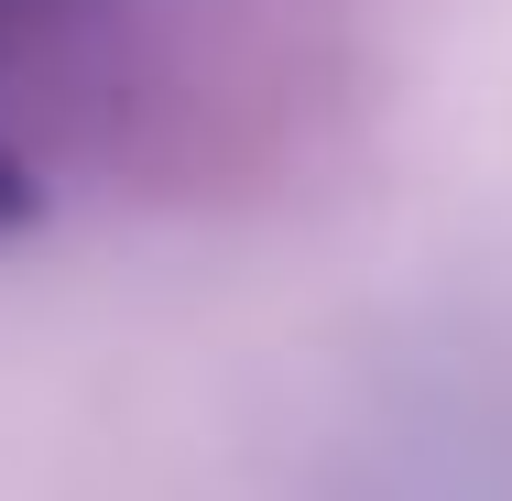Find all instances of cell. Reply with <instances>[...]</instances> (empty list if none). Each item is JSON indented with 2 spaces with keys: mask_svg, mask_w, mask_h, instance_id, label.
I'll list each match as a JSON object with an SVG mask.
<instances>
[{
  "mask_svg": "<svg viewBox=\"0 0 512 501\" xmlns=\"http://www.w3.org/2000/svg\"><path fill=\"white\" fill-rule=\"evenodd\" d=\"M44 207V186H33V164H22V142H11V120H0V229H22Z\"/></svg>",
  "mask_w": 512,
  "mask_h": 501,
  "instance_id": "obj_1",
  "label": "cell"
}]
</instances>
